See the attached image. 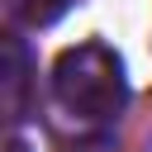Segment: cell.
I'll return each mask as SVG.
<instances>
[{
	"mask_svg": "<svg viewBox=\"0 0 152 152\" xmlns=\"http://www.w3.org/2000/svg\"><path fill=\"white\" fill-rule=\"evenodd\" d=\"M52 95L81 124H109L128 104V76L109 43L86 38L52 62Z\"/></svg>",
	"mask_w": 152,
	"mask_h": 152,
	"instance_id": "1",
	"label": "cell"
},
{
	"mask_svg": "<svg viewBox=\"0 0 152 152\" xmlns=\"http://www.w3.org/2000/svg\"><path fill=\"white\" fill-rule=\"evenodd\" d=\"M66 5H71V0H10L14 19H19V24H28V28H43V24L62 19V14H66Z\"/></svg>",
	"mask_w": 152,
	"mask_h": 152,
	"instance_id": "2",
	"label": "cell"
},
{
	"mask_svg": "<svg viewBox=\"0 0 152 152\" xmlns=\"http://www.w3.org/2000/svg\"><path fill=\"white\" fill-rule=\"evenodd\" d=\"M66 152H104V142H81V147H66Z\"/></svg>",
	"mask_w": 152,
	"mask_h": 152,
	"instance_id": "3",
	"label": "cell"
},
{
	"mask_svg": "<svg viewBox=\"0 0 152 152\" xmlns=\"http://www.w3.org/2000/svg\"><path fill=\"white\" fill-rule=\"evenodd\" d=\"M10 152H28V147H24V142H10Z\"/></svg>",
	"mask_w": 152,
	"mask_h": 152,
	"instance_id": "4",
	"label": "cell"
}]
</instances>
